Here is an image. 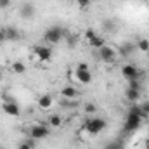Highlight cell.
<instances>
[{"label": "cell", "instance_id": "2", "mask_svg": "<svg viewBox=\"0 0 149 149\" xmlns=\"http://www.w3.org/2000/svg\"><path fill=\"white\" fill-rule=\"evenodd\" d=\"M66 35V31L61 28V26H50L45 30V35H43V40L47 42V45H56L59 43Z\"/></svg>", "mask_w": 149, "mask_h": 149}, {"label": "cell", "instance_id": "21", "mask_svg": "<svg viewBox=\"0 0 149 149\" xmlns=\"http://www.w3.org/2000/svg\"><path fill=\"white\" fill-rule=\"evenodd\" d=\"M127 88H134V90H141L142 87H141V78H137V80H128V87Z\"/></svg>", "mask_w": 149, "mask_h": 149}, {"label": "cell", "instance_id": "28", "mask_svg": "<svg viewBox=\"0 0 149 149\" xmlns=\"http://www.w3.org/2000/svg\"><path fill=\"white\" fill-rule=\"evenodd\" d=\"M2 42H7V33H5V28H0V43Z\"/></svg>", "mask_w": 149, "mask_h": 149}, {"label": "cell", "instance_id": "27", "mask_svg": "<svg viewBox=\"0 0 149 149\" xmlns=\"http://www.w3.org/2000/svg\"><path fill=\"white\" fill-rule=\"evenodd\" d=\"M76 70H81V71H87V70H90V66H88V63H78V66H76Z\"/></svg>", "mask_w": 149, "mask_h": 149}, {"label": "cell", "instance_id": "4", "mask_svg": "<svg viewBox=\"0 0 149 149\" xmlns=\"http://www.w3.org/2000/svg\"><path fill=\"white\" fill-rule=\"evenodd\" d=\"M33 54L40 63H49L52 59V47L50 45H37L33 49Z\"/></svg>", "mask_w": 149, "mask_h": 149}, {"label": "cell", "instance_id": "16", "mask_svg": "<svg viewBox=\"0 0 149 149\" xmlns=\"http://www.w3.org/2000/svg\"><path fill=\"white\" fill-rule=\"evenodd\" d=\"M135 50V45H132V43H125V45H121L120 49H118V52L123 56V57H128V54H132Z\"/></svg>", "mask_w": 149, "mask_h": 149}, {"label": "cell", "instance_id": "6", "mask_svg": "<svg viewBox=\"0 0 149 149\" xmlns=\"http://www.w3.org/2000/svg\"><path fill=\"white\" fill-rule=\"evenodd\" d=\"M116 54H118V52L113 49L111 45H108V43L99 49V57H101L104 63H113V61L116 59Z\"/></svg>", "mask_w": 149, "mask_h": 149}, {"label": "cell", "instance_id": "9", "mask_svg": "<svg viewBox=\"0 0 149 149\" xmlns=\"http://www.w3.org/2000/svg\"><path fill=\"white\" fill-rule=\"evenodd\" d=\"M61 97L66 101H74L78 97V88H74V85H66L61 88Z\"/></svg>", "mask_w": 149, "mask_h": 149}, {"label": "cell", "instance_id": "17", "mask_svg": "<svg viewBox=\"0 0 149 149\" xmlns=\"http://www.w3.org/2000/svg\"><path fill=\"white\" fill-rule=\"evenodd\" d=\"M12 71L16 74H23L26 71V64H24L23 61H14V63H12Z\"/></svg>", "mask_w": 149, "mask_h": 149}, {"label": "cell", "instance_id": "31", "mask_svg": "<svg viewBox=\"0 0 149 149\" xmlns=\"http://www.w3.org/2000/svg\"><path fill=\"white\" fill-rule=\"evenodd\" d=\"M144 148H146V149H149V137L146 139V141H144Z\"/></svg>", "mask_w": 149, "mask_h": 149}, {"label": "cell", "instance_id": "23", "mask_svg": "<svg viewBox=\"0 0 149 149\" xmlns=\"http://www.w3.org/2000/svg\"><path fill=\"white\" fill-rule=\"evenodd\" d=\"M90 3H92V0H76V5H78L81 10L88 9V7H90Z\"/></svg>", "mask_w": 149, "mask_h": 149}, {"label": "cell", "instance_id": "22", "mask_svg": "<svg viewBox=\"0 0 149 149\" xmlns=\"http://www.w3.org/2000/svg\"><path fill=\"white\" fill-rule=\"evenodd\" d=\"M83 35H85V38H87V40H92V38H95V37H97L99 33H97V31H95L94 28H87Z\"/></svg>", "mask_w": 149, "mask_h": 149}, {"label": "cell", "instance_id": "20", "mask_svg": "<svg viewBox=\"0 0 149 149\" xmlns=\"http://www.w3.org/2000/svg\"><path fill=\"white\" fill-rule=\"evenodd\" d=\"M83 109H85V113H87V114H88V116H92V114H94V113L97 111V106H95V104H94V102H87V104H85V106H83Z\"/></svg>", "mask_w": 149, "mask_h": 149}, {"label": "cell", "instance_id": "11", "mask_svg": "<svg viewBox=\"0 0 149 149\" xmlns=\"http://www.w3.org/2000/svg\"><path fill=\"white\" fill-rule=\"evenodd\" d=\"M74 78H76L80 83H83V85H88V83L92 81V71H90V70H87V71L74 70Z\"/></svg>", "mask_w": 149, "mask_h": 149}, {"label": "cell", "instance_id": "1", "mask_svg": "<svg viewBox=\"0 0 149 149\" xmlns=\"http://www.w3.org/2000/svg\"><path fill=\"white\" fill-rule=\"evenodd\" d=\"M106 127H108L106 120H104V118H99V116H90V118H87L85 123H83V130H85L87 134H90V135L101 134L102 130H106Z\"/></svg>", "mask_w": 149, "mask_h": 149}, {"label": "cell", "instance_id": "24", "mask_svg": "<svg viewBox=\"0 0 149 149\" xmlns=\"http://www.w3.org/2000/svg\"><path fill=\"white\" fill-rule=\"evenodd\" d=\"M64 38H68V45H70V47H73L74 43H76V35H70V33H66Z\"/></svg>", "mask_w": 149, "mask_h": 149}, {"label": "cell", "instance_id": "5", "mask_svg": "<svg viewBox=\"0 0 149 149\" xmlns=\"http://www.w3.org/2000/svg\"><path fill=\"white\" fill-rule=\"evenodd\" d=\"M121 74H123V78L128 81V80H137V78H141V71L137 70V66H134V64H130V63H127V64H123L121 66Z\"/></svg>", "mask_w": 149, "mask_h": 149}, {"label": "cell", "instance_id": "32", "mask_svg": "<svg viewBox=\"0 0 149 149\" xmlns=\"http://www.w3.org/2000/svg\"><path fill=\"white\" fill-rule=\"evenodd\" d=\"M66 2H76V0H66Z\"/></svg>", "mask_w": 149, "mask_h": 149}, {"label": "cell", "instance_id": "12", "mask_svg": "<svg viewBox=\"0 0 149 149\" xmlns=\"http://www.w3.org/2000/svg\"><path fill=\"white\" fill-rule=\"evenodd\" d=\"M5 33H7V42H16L21 38V31L16 26H5Z\"/></svg>", "mask_w": 149, "mask_h": 149}, {"label": "cell", "instance_id": "14", "mask_svg": "<svg viewBox=\"0 0 149 149\" xmlns=\"http://www.w3.org/2000/svg\"><path fill=\"white\" fill-rule=\"evenodd\" d=\"M106 45V40L104 37H101V35H97L95 38H92V40H88V47H92V49H101V47H104Z\"/></svg>", "mask_w": 149, "mask_h": 149}, {"label": "cell", "instance_id": "13", "mask_svg": "<svg viewBox=\"0 0 149 149\" xmlns=\"http://www.w3.org/2000/svg\"><path fill=\"white\" fill-rule=\"evenodd\" d=\"M125 97H127V101L128 102H132V104H135L139 99H141V90H134V88H127L125 90Z\"/></svg>", "mask_w": 149, "mask_h": 149}, {"label": "cell", "instance_id": "15", "mask_svg": "<svg viewBox=\"0 0 149 149\" xmlns=\"http://www.w3.org/2000/svg\"><path fill=\"white\" fill-rule=\"evenodd\" d=\"M63 125V116L61 114H50L49 116V127L50 128H59Z\"/></svg>", "mask_w": 149, "mask_h": 149}, {"label": "cell", "instance_id": "7", "mask_svg": "<svg viewBox=\"0 0 149 149\" xmlns=\"http://www.w3.org/2000/svg\"><path fill=\"white\" fill-rule=\"evenodd\" d=\"M35 12H37V9H35V5L31 2H26V3H23L19 7V16L23 19H31L35 16Z\"/></svg>", "mask_w": 149, "mask_h": 149}, {"label": "cell", "instance_id": "29", "mask_svg": "<svg viewBox=\"0 0 149 149\" xmlns=\"http://www.w3.org/2000/svg\"><path fill=\"white\" fill-rule=\"evenodd\" d=\"M106 149H121V144H118V142H111V144H108Z\"/></svg>", "mask_w": 149, "mask_h": 149}, {"label": "cell", "instance_id": "19", "mask_svg": "<svg viewBox=\"0 0 149 149\" xmlns=\"http://www.w3.org/2000/svg\"><path fill=\"white\" fill-rule=\"evenodd\" d=\"M37 141L35 139H31V137H28L26 141H23L19 146H17V149H35L37 148V144H35Z\"/></svg>", "mask_w": 149, "mask_h": 149}, {"label": "cell", "instance_id": "3", "mask_svg": "<svg viewBox=\"0 0 149 149\" xmlns=\"http://www.w3.org/2000/svg\"><path fill=\"white\" fill-rule=\"evenodd\" d=\"M28 135L35 141H42L45 137L50 135V127L49 125H43V123H35L28 128Z\"/></svg>", "mask_w": 149, "mask_h": 149}, {"label": "cell", "instance_id": "8", "mask_svg": "<svg viewBox=\"0 0 149 149\" xmlns=\"http://www.w3.org/2000/svg\"><path fill=\"white\" fill-rule=\"evenodd\" d=\"M2 109L3 113L7 114V116H12V118H16V116H19L21 114V108L12 101V102H3L2 104Z\"/></svg>", "mask_w": 149, "mask_h": 149}, {"label": "cell", "instance_id": "10", "mask_svg": "<svg viewBox=\"0 0 149 149\" xmlns=\"http://www.w3.org/2000/svg\"><path fill=\"white\" fill-rule=\"evenodd\" d=\"M52 104H54V99H52L50 94H43V95H40V97L37 99V106L40 108V109H43V111L50 109Z\"/></svg>", "mask_w": 149, "mask_h": 149}, {"label": "cell", "instance_id": "25", "mask_svg": "<svg viewBox=\"0 0 149 149\" xmlns=\"http://www.w3.org/2000/svg\"><path fill=\"white\" fill-rule=\"evenodd\" d=\"M10 3H12V0H0V10L9 9V7H10Z\"/></svg>", "mask_w": 149, "mask_h": 149}, {"label": "cell", "instance_id": "30", "mask_svg": "<svg viewBox=\"0 0 149 149\" xmlns=\"http://www.w3.org/2000/svg\"><path fill=\"white\" fill-rule=\"evenodd\" d=\"M104 28H106V30H113V28H114L113 21H109V19H106V21H104Z\"/></svg>", "mask_w": 149, "mask_h": 149}, {"label": "cell", "instance_id": "18", "mask_svg": "<svg viewBox=\"0 0 149 149\" xmlns=\"http://www.w3.org/2000/svg\"><path fill=\"white\" fill-rule=\"evenodd\" d=\"M135 49L141 50V52H149V40L148 38H141V40H137Z\"/></svg>", "mask_w": 149, "mask_h": 149}, {"label": "cell", "instance_id": "26", "mask_svg": "<svg viewBox=\"0 0 149 149\" xmlns=\"http://www.w3.org/2000/svg\"><path fill=\"white\" fill-rule=\"evenodd\" d=\"M141 108H142V113H144V118H149V101L141 104Z\"/></svg>", "mask_w": 149, "mask_h": 149}]
</instances>
